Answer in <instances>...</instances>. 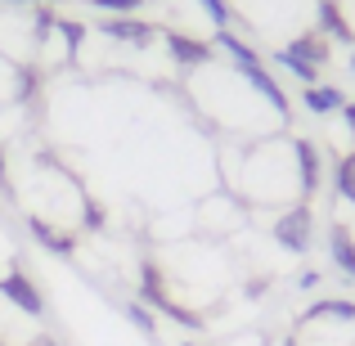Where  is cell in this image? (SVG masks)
<instances>
[{
    "instance_id": "30bf717a",
    "label": "cell",
    "mask_w": 355,
    "mask_h": 346,
    "mask_svg": "<svg viewBox=\"0 0 355 346\" xmlns=\"http://www.w3.org/2000/svg\"><path fill=\"white\" fill-rule=\"evenodd\" d=\"M198 5L207 9V18L216 23V32H220V27H230V23H234V9H230V0H198Z\"/></svg>"
},
{
    "instance_id": "277c9868",
    "label": "cell",
    "mask_w": 355,
    "mask_h": 346,
    "mask_svg": "<svg viewBox=\"0 0 355 346\" xmlns=\"http://www.w3.org/2000/svg\"><path fill=\"white\" fill-rule=\"evenodd\" d=\"M162 41H166V50H171V59L180 63V68H207L211 63V45L198 41V36H189V32L162 27Z\"/></svg>"
},
{
    "instance_id": "9a60e30c",
    "label": "cell",
    "mask_w": 355,
    "mask_h": 346,
    "mask_svg": "<svg viewBox=\"0 0 355 346\" xmlns=\"http://www.w3.org/2000/svg\"><path fill=\"white\" fill-rule=\"evenodd\" d=\"M184 346H193V342H184Z\"/></svg>"
},
{
    "instance_id": "52a82bcc",
    "label": "cell",
    "mask_w": 355,
    "mask_h": 346,
    "mask_svg": "<svg viewBox=\"0 0 355 346\" xmlns=\"http://www.w3.org/2000/svg\"><path fill=\"white\" fill-rule=\"evenodd\" d=\"M302 104L311 108L315 117H333V113H342V108H347V99H342V90H333V86H306Z\"/></svg>"
},
{
    "instance_id": "5bb4252c",
    "label": "cell",
    "mask_w": 355,
    "mask_h": 346,
    "mask_svg": "<svg viewBox=\"0 0 355 346\" xmlns=\"http://www.w3.org/2000/svg\"><path fill=\"white\" fill-rule=\"evenodd\" d=\"M0 189H5V148H0Z\"/></svg>"
},
{
    "instance_id": "3957f363",
    "label": "cell",
    "mask_w": 355,
    "mask_h": 346,
    "mask_svg": "<svg viewBox=\"0 0 355 346\" xmlns=\"http://www.w3.org/2000/svg\"><path fill=\"white\" fill-rule=\"evenodd\" d=\"M275 243L288 248V252L311 248V207H306V202H297V207H288V211L275 216Z\"/></svg>"
},
{
    "instance_id": "6da1fadb",
    "label": "cell",
    "mask_w": 355,
    "mask_h": 346,
    "mask_svg": "<svg viewBox=\"0 0 355 346\" xmlns=\"http://www.w3.org/2000/svg\"><path fill=\"white\" fill-rule=\"evenodd\" d=\"M139 302H144L148 311L171 315V320H175V324H184V329H202V315L175 302V297H171V284L162 279V270H157L153 261H144V270H139Z\"/></svg>"
},
{
    "instance_id": "5b68a950",
    "label": "cell",
    "mask_w": 355,
    "mask_h": 346,
    "mask_svg": "<svg viewBox=\"0 0 355 346\" xmlns=\"http://www.w3.org/2000/svg\"><path fill=\"white\" fill-rule=\"evenodd\" d=\"M99 32H104L108 41L148 50V45H153V36H157V27L153 23H139V18H130V14H121V18H104V23H99Z\"/></svg>"
},
{
    "instance_id": "ba28073f",
    "label": "cell",
    "mask_w": 355,
    "mask_h": 346,
    "mask_svg": "<svg viewBox=\"0 0 355 346\" xmlns=\"http://www.w3.org/2000/svg\"><path fill=\"white\" fill-rule=\"evenodd\" d=\"M54 32L63 36V63H72V59H77V50L86 45V32H90V27L77 23V18H59V23H54Z\"/></svg>"
},
{
    "instance_id": "2e32d148",
    "label": "cell",
    "mask_w": 355,
    "mask_h": 346,
    "mask_svg": "<svg viewBox=\"0 0 355 346\" xmlns=\"http://www.w3.org/2000/svg\"><path fill=\"white\" fill-rule=\"evenodd\" d=\"M0 346H5V342H0Z\"/></svg>"
},
{
    "instance_id": "8fae6325",
    "label": "cell",
    "mask_w": 355,
    "mask_h": 346,
    "mask_svg": "<svg viewBox=\"0 0 355 346\" xmlns=\"http://www.w3.org/2000/svg\"><path fill=\"white\" fill-rule=\"evenodd\" d=\"M95 9H104L108 18H121V14H135L139 9V0H90Z\"/></svg>"
},
{
    "instance_id": "8992f818",
    "label": "cell",
    "mask_w": 355,
    "mask_h": 346,
    "mask_svg": "<svg viewBox=\"0 0 355 346\" xmlns=\"http://www.w3.org/2000/svg\"><path fill=\"white\" fill-rule=\"evenodd\" d=\"M27 230H32V239L41 243L45 252H54V257H72V248H77V239H72L68 230H54L50 220H41V216H27Z\"/></svg>"
},
{
    "instance_id": "9c48e42d",
    "label": "cell",
    "mask_w": 355,
    "mask_h": 346,
    "mask_svg": "<svg viewBox=\"0 0 355 346\" xmlns=\"http://www.w3.org/2000/svg\"><path fill=\"white\" fill-rule=\"evenodd\" d=\"M126 315H130V324H135L139 333H148L153 338V329H157V320H153V311H148L144 302H126Z\"/></svg>"
},
{
    "instance_id": "7c38bea8",
    "label": "cell",
    "mask_w": 355,
    "mask_h": 346,
    "mask_svg": "<svg viewBox=\"0 0 355 346\" xmlns=\"http://www.w3.org/2000/svg\"><path fill=\"white\" fill-rule=\"evenodd\" d=\"M104 207H99V202L95 198H86V211H81V225H86V230H104Z\"/></svg>"
},
{
    "instance_id": "7a4b0ae2",
    "label": "cell",
    "mask_w": 355,
    "mask_h": 346,
    "mask_svg": "<svg viewBox=\"0 0 355 346\" xmlns=\"http://www.w3.org/2000/svg\"><path fill=\"white\" fill-rule=\"evenodd\" d=\"M0 297H5V302L14 306V311L32 315V320H41V315H45V297H41V288H36V284H32V279H27L18 266L0 275Z\"/></svg>"
},
{
    "instance_id": "4fadbf2b",
    "label": "cell",
    "mask_w": 355,
    "mask_h": 346,
    "mask_svg": "<svg viewBox=\"0 0 355 346\" xmlns=\"http://www.w3.org/2000/svg\"><path fill=\"white\" fill-rule=\"evenodd\" d=\"M27 346H63V342H59V338H50V333H41V338H32Z\"/></svg>"
}]
</instances>
